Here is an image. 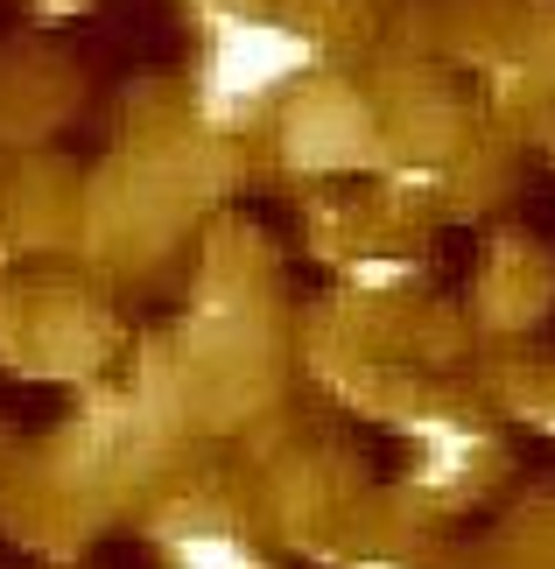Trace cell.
Returning a JSON list of instances; mask_svg holds the SVG:
<instances>
[{
  "label": "cell",
  "mask_w": 555,
  "mask_h": 569,
  "mask_svg": "<svg viewBox=\"0 0 555 569\" xmlns=\"http://www.w3.org/2000/svg\"><path fill=\"white\" fill-rule=\"evenodd\" d=\"M345 569H402V562H380V556H359V562H345Z\"/></svg>",
  "instance_id": "5b68a950"
},
{
  "label": "cell",
  "mask_w": 555,
  "mask_h": 569,
  "mask_svg": "<svg viewBox=\"0 0 555 569\" xmlns=\"http://www.w3.org/2000/svg\"><path fill=\"white\" fill-rule=\"evenodd\" d=\"M169 556H176V569H268L247 541L226 535V528H176Z\"/></svg>",
  "instance_id": "3957f363"
},
{
  "label": "cell",
  "mask_w": 555,
  "mask_h": 569,
  "mask_svg": "<svg viewBox=\"0 0 555 569\" xmlns=\"http://www.w3.org/2000/svg\"><path fill=\"white\" fill-rule=\"evenodd\" d=\"M548 429H555V415H548Z\"/></svg>",
  "instance_id": "8992f818"
},
{
  "label": "cell",
  "mask_w": 555,
  "mask_h": 569,
  "mask_svg": "<svg viewBox=\"0 0 555 569\" xmlns=\"http://www.w3.org/2000/svg\"><path fill=\"white\" fill-rule=\"evenodd\" d=\"M351 281H359V289H387V281H408V268H402V260H359Z\"/></svg>",
  "instance_id": "277c9868"
},
{
  "label": "cell",
  "mask_w": 555,
  "mask_h": 569,
  "mask_svg": "<svg viewBox=\"0 0 555 569\" xmlns=\"http://www.w3.org/2000/svg\"><path fill=\"white\" fill-rule=\"evenodd\" d=\"M402 429L415 436V450H422V465H415L422 486H429V492L464 486V471H472V457H478V429L472 422H457V415H408Z\"/></svg>",
  "instance_id": "7a4b0ae2"
},
{
  "label": "cell",
  "mask_w": 555,
  "mask_h": 569,
  "mask_svg": "<svg viewBox=\"0 0 555 569\" xmlns=\"http://www.w3.org/2000/svg\"><path fill=\"white\" fill-rule=\"evenodd\" d=\"M317 63V42L303 29L260 14H211V50H205V78H197V106L211 127L247 120L260 99H275L288 78H303Z\"/></svg>",
  "instance_id": "6da1fadb"
}]
</instances>
